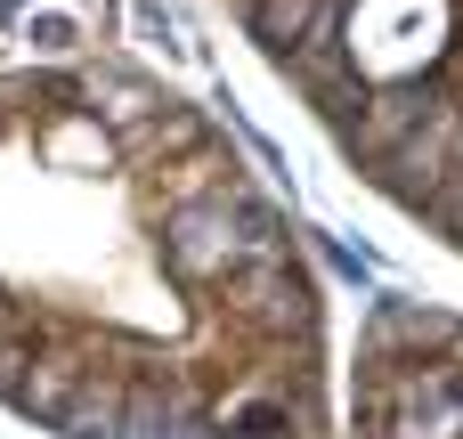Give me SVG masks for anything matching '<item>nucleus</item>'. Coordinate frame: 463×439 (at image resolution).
I'll use <instances>...</instances> for the list:
<instances>
[{
	"label": "nucleus",
	"mask_w": 463,
	"mask_h": 439,
	"mask_svg": "<svg viewBox=\"0 0 463 439\" xmlns=\"http://www.w3.org/2000/svg\"><path fill=\"white\" fill-rule=\"evenodd\" d=\"M358 439H463V326L383 310L358 375Z\"/></svg>",
	"instance_id": "obj_1"
}]
</instances>
